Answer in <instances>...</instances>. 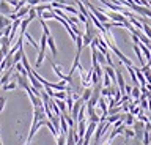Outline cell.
Instances as JSON below:
<instances>
[{
	"label": "cell",
	"mask_w": 151,
	"mask_h": 145,
	"mask_svg": "<svg viewBox=\"0 0 151 145\" xmlns=\"http://www.w3.org/2000/svg\"><path fill=\"white\" fill-rule=\"evenodd\" d=\"M14 79H16L17 85L21 87V88H24L25 92L32 90V85H30V82H28V76H22V74H14Z\"/></svg>",
	"instance_id": "6da1fadb"
},
{
	"label": "cell",
	"mask_w": 151,
	"mask_h": 145,
	"mask_svg": "<svg viewBox=\"0 0 151 145\" xmlns=\"http://www.w3.org/2000/svg\"><path fill=\"white\" fill-rule=\"evenodd\" d=\"M104 14H106L110 21H113V22H126L127 21V17L124 16V14H121V13H115V11H104V10H101Z\"/></svg>",
	"instance_id": "7a4b0ae2"
},
{
	"label": "cell",
	"mask_w": 151,
	"mask_h": 145,
	"mask_svg": "<svg viewBox=\"0 0 151 145\" xmlns=\"http://www.w3.org/2000/svg\"><path fill=\"white\" fill-rule=\"evenodd\" d=\"M28 82H30V85H32V88L33 90H38V92H41V90H44V85L38 81V79L33 76L32 73H28Z\"/></svg>",
	"instance_id": "3957f363"
},
{
	"label": "cell",
	"mask_w": 151,
	"mask_h": 145,
	"mask_svg": "<svg viewBox=\"0 0 151 145\" xmlns=\"http://www.w3.org/2000/svg\"><path fill=\"white\" fill-rule=\"evenodd\" d=\"M112 50H113V52L116 54V57H118V58L121 60V63H126V66H134V65H132V60H129V58H127L126 55L123 54V52H121V50L118 49V48H115V49H112Z\"/></svg>",
	"instance_id": "277c9868"
},
{
	"label": "cell",
	"mask_w": 151,
	"mask_h": 145,
	"mask_svg": "<svg viewBox=\"0 0 151 145\" xmlns=\"http://www.w3.org/2000/svg\"><path fill=\"white\" fill-rule=\"evenodd\" d=\"M87 125H88V120L85 118V120H80L79 123H77V134H79V137L82 139L83 136H85V131H87Z\"/></svg>",
	"instance_id": "5b68a950"
},
{
	"label": "cell",
	"mask_w": 151,
	"mask_h": 145,
	"mask_svg": "<svg viewBox=\"0 0 151 145\" xmlns=\"http://www.w3.org/2000/svg\"><path fill=\"white\" fill-rule=\"evenodd\" d=\"M0 13L5 16H9L11 14V8H9V3L8 0H0Z\"/></svg>",
	"instance_id": "8992f818"
},
{
	"label": "cell",
	"mask_w": 151,
	"mask_h": 145,
	"mask_svg": "<svg viewBox=\"0 0 151 145\" xmlns=\"http://www.w3.org/2000/svg\"><path fill=\"white\" fill-rule=\"evenodd\" d=\"M104 73H106V74H109V77L112 79L113 85H115V84H116V71H115V69H113L112 66H109V65H107V66L104 68Z\"/></svg>",
	"instance_id": "52a82bcc"
},
{
	"label": "cell",
	"mask_w": 151,
	"mask_h": 145,
	"mask_svg": "<svg viewBox=\"0 0 151 145\" xmlns=\"http://www.w3.org/2000/svg\"><path fill=\"white\" fill-rule=\"evenodd\" d=\"M68 131H69L68 121H66V118L63 117V114H61V115H60V133H63V134H68Z\"/></svg>",
	"instance_id": "ba28073f"
},
{
	"label": "cell",
	"mask_w": 151,
	"mask_h": 145,
	"mask_svg": "<svg viewBox=\"0 0 151 145\" xmlns=\"http://www.w3.org/2000/svg\"><path fill=\"white\" fill-rule=\"evenodd\" d=\"M11 24H13L11 19H9L8 16H5V14H2V13H0V30H3L5 27L11 25Z\"/></svg>",
	"instance_id": "9c48e42d"
},
{
	"label": "cell",
	"mask_w": 151,
	"mask_h": 145,
	"mask_svg": "<svg viewBox=\"0 0 151 145\" xmlns=\"http://www.w3.org/2000/svg\"><path fill=\"white\" fill-rule=\"evenodd\" d=\"M44 57H46V49H40V54L36 57V62H35V68H40L42 62H44Z\"/></svg>",
	"instance_id": "30bf717a"
},
{
	"label": "cell",
	"mask_w": 151,
	"mask_h": 145,
	"mask_svg": "<svg viewBox=\"0 0 151 145\" xmlns=\"http://www.w3.org/2000/svg\"><path fill=\"white\" fill-rule=\"evenodd\" d=\"M30 5H25V6H22L21 10H19L17 13H16V16H17V19H24L25 16H28V11H30Z\"/></svg>",
	"instance_id": "8fae6325"
},
{
	"label": "cell",
	"mask_w": 151,
	"mask_h": 145,
	"mask_svg": "<svg viewBox=\"0 0 151 145\" xmlns=\"http://www.w3.org/2000/svg\"><path fill=\"white\" fill-rule=\"evenodd\" d=\"M91 93H93V88H91V87L83 88L82 95H80V98H82V101H83V102H88V100L91 98Z\"/></svg>",
	"instance_id": "7c38bea8"
},
{
	"label": "cell",
	"mask_w": 151,
	"mask_h": 145,
	"mask_svg": "<svg viewBox=\"0 0 151 145\" xmlns=\"http://www.w3.org/2000/svg\"><path fill=\"white\" fill-rule=\"evenodd\" d=\"M50 66H52V69H54V73L57 74V76H58L61 81H66V74H63L60 71V68H58V65H57L55 62H50Z\"/></svg>",
	"instance_id": "4fadbf2b"
},
{
	"label": "cell",
	"mask_w": 151,
	"mask_h": 145,
	"mask_svg": "<svg viewBox=\"0 0 151 145\" xmlns=\"http://www.w3.org/2000/svg\"><path fill=\"white\" fill-rule=\"evenodd\" d=\"M47 44H49V48H50V52H52V55H57V48H55V41H54V38H52V35L50 36H47Z\"/></svg>",
	"instance_id": "5bb4252c"
},
{
	"label": "cell",
	"mask_w": 151,
	"mask_h": 145,
	"mask_svg": "<svg viewBox=\"0 0 151 145\" xmlns=\"http://www.w3.org/2000/svg\"><path fill=\"white\" fill-rule=\"evenodd\" d=\"M17 87V82H16V79H13V81H9L8 84H5V85H2V88L5 92H8V90H14V88Z\"/></svg>",
	"instance_id": "9a60e30c"
},
{
	"label": "cell",
	"mask_w": 151,
	"mask_h": 145,
	"mask_svg": "<svg viewBox=\"0 0 151 145\" xmlns=\"http://www.w3.org/2000/svg\"><path fill=\"white\" fill-rule=\"evenodd\" d=\"M22 55H24V49H22V48H19V49H17V52L13 55V63L16 65V63H19V62H21Z\"/></svg>",
	"instance_id": "2e32d148"
},
{
	"label": "cell",
	"mask_w": 151,
	"mask_h": 145,
	"mask_svg": "<svg viewBox=\"0 0 151 145\" xmlns=\"http://www.w3.org/2000/svg\"><path fill=\"white\" fill-rule=\"evenodd\" d=\"M134 121H135L134 115H132L131 112H127V114L124 115V125L126 126H132V125H134Z\"/></svg>",
	"instance_id": "e0dca14e"
},
{
	"label": "cell",
	"mask_w": 151,
	"mask_h": 145,
	"mask_svg": "<svg viewBox=\"0 0 151 145\" xmlns=\"http://www.w3.org/2000/svg\"><path fill=\"white\" fill-rule=\"evenodd\" d=\"M142 95V92H140V87L139 85H135V87H132V92H131V96H132V100H139Z\"/></svg>",
	"instance_id": "ac0fdd59"
},
{
	"label": "cell",
	"mask_w": 151,
	"mask_h": 145,
	"mask_svg": "<svg viewBox=\"0 0 151 145\" xmlns=\"http://www.w3.org/2000/svg\"><path fill=\"white\" fill-rule=\"evenodd\" d=\"M21 62H22V65H24V68H25V69H27V71H28V73H32V69H33V68L30 66V63H28V58H27V55H25V54H24V55H22V58H21Z\"/></svg>",
	"instance_id": "d6986e66"
},
{
	"label": "cell",
	"mask_w": 151,
	"mask_h": 145,
	"mask_svg": "<svg viewBox=\"0 0 151 145\" xmlns=\"http://www.w3.org/2000/svg\"><path fill=\"white\" fill-rule=\"evenodd\" d=\"M66 96H68V93L63 92V90L54 92V98H55V100H66Z\"/></svg>",
	"instance_id": "ffe728a7"
},
{
	"label": "cell",
	"mask_w": 151,
	"mask_h": 145,
	"mask_svg": "<svg viewBox=\"0 0 151 145\" xmlns=\"http://www.w3.org/2000/svg\"><path fill=\"white\" fill-rule=\"evenodd\" d=\"M129 21H131V24H134V27H137L139 30L143 29V22H140L139 19H135L134 16H131V17H129Z\"/></svg>",
	"instance_id": "44dd1931"
},
{
	"label": "cell",
	"mask_w": 151,
	"mask_h": 145,
	"mask_svg": "<svg viewBox=\"0 0 151 145\" xmlns=\"http://www.w3.org/2000/svg\"><path fill=\"white\" fill-rule=\"evenodd\" d=\"M0 44H2V48H9L11 46V41H9V36H2L0 38Z\"/></svg>",
	"instance_id": "7402d4cb"
},
{
	"label": "cell",
	"mask_w": 151,
	"mask_h": 145,
	"mask_svg": "<svg viewBox=\"0 0 151 145\" xmlns=\"http://www.w3.org/2000/svg\"><path fill=\"white\" fill-rule=\"evenodd\" d=\"M61 10H63V11H68V13H71V14H79V11L76 10L73 5H63V8H61Z\"/></svg>",
	"instance_id": "603a6c76"
},
{
	"label": "cell",
	"mask_w": 151,
	"mask_h": 145,
	"mask_svg": "<svg viewBox=\"0 0 151 145\" xmlns=\"http://www.w3.org/2000/svg\"><path fill=\"white\" fill-rule=\"evenodd\" d=\"M57 145H66V134L60 133L57 136Z\"/></svg>",
	"instance_id": "cb8c5ba5"
},
{
	"label": "cell",
	"mask_w": 151,
	"mask_h": 145,
	"mask_svg": "<svg viewBox=\"0 0 151 145\" xmlns=\"http://www.w3.org/2000/svg\"><path fill=\"white\" fill-rule=\"evenodd\" d=\"M142 32L148 36V38L151 40V25L150 24H146V22H143V29H142Z\"/></svg>",
	"instance_id": "d4e9b609"
},
{
	"label": "cell",
	"mask_w": 151,
	"mask_h": 145,
	"mask_svg": "<svg viewBox=\"0 0 151 145\" xmlns=\"http://www.w3.org/2000/svg\"><path fill=\"white\" fill-rule=\"evenodd\" d=\"M102 85L104 87H110L112 85V79L109 77V74L104 73V76H102Z\"/></svg>",
	"instance_id": "484cf974"
},
{
	"label": "cell",
	"mask_w": 151,
	"mask_h": 145,
	"mask_svg": "<svg viewBox=\"0 0 151 145\" xmlns=\"http://www.w3.org/2000/svg\"><path fill=\"white\" fill-rule=\"evenodd\" d=\"M123 134H124L126 137H135V133H134V129H127L126 126H124V131H123Z\"/></svg>",
	"instance_id": "4316f807"
},
{
	"label": "cell",
	"mask_w": 151,
	"mask_h": 145,
	"mask_svg": "<svg viewBox=\"0 0 151 145\" xmlns=\"http://www.w3.org/2000/svg\"><path fill=\"white\" fill-rule=\"evenodd\" d=\"M24 35L27 36V40H28V41H30V43H32V46H33V48H36V49H38V43H36V41H35V40H33L32 36H30V33H27V32H25V33H24Z\"/></svg>",
	"instance_id": "83f0119b"
},
{
	"label": "cell",
	"mask_w": 151,
	"mask_h": 145,
	"mask_svg": "<svg viewBox=\"0 0 151 145\" xmlns=\"http://www.w3.org/2000/svg\"><path fill=\"white\" fill-rule=\"evenodd\" d=\"M36 16H38V14H36V10H35V8L32 6V8H30V11H28V17H30V19L33 21V19H35V17H36Z\"/></svg>",
	"instance_id": "f1b7e54d"
},
{
	"label": "cell",
	"mask_w": 151,
	"mask_h": 145,
	"mask_svg": "<svg viewBox=\"0 0 151 145\" xmlns=\"http://www.w3.org/2000/svg\"><path fill=\"white\" fill-rule=\"evenodd\" d=\"M98 62H99V63H104V62H106V55H104L102 52H99V50H98Z\"/></svg>",
	"instance_id": "f546056e"
},
{
	"label": "cell",
	"mask_w": 151,
	"mask_h": 145,
	"mask_svg": "<svg viewBox=\"0 0 151 145\" xmlns=\"http://www.w3.org/2000/svg\"><path fill=\"white\" fill-rule=\"evenodd\" d=\"M5 102H6V98H5V96H0V112L3 110V107H5Z\"/></svg>",
	"instance_id": "4dcf8cb0"
},
{
	"label": "cell",
	"mask_w": 151,
	"mask_h": 145,
	"mask_svg": "<svg viewBox=\"0 0 151 145\" xmlns=\"http://www.w3.org/2000/svg\"><path fill=\"white\" fill-rule=\"evenodd\" d=\"M77 16H79V21H82L83 24H85V22H87V19H88V17L85 16V14H82V13H80V11H79V14H77Z\"/></svg>",
	"instance_id": "1f68e13d"
},
{
	"label": "cell",
	"mask_w": 151,
	"mask_h": 145,
	"mask_svg": "<svg viewBox=\"0 0 151 145\" xmlns=\"http://www.w3.org/2000/svg\"><path fill=\"white\" fill-rule=\"evenodd\" d=\"M131 92H132V87L131 85H126L124 87V93H126V95H131Z\"/></svg>",
	"instance_id": "d6a6232c"
},
{
	"label": "cell",
	"mask_w": 151,
	"mask_h": 145,
	"mask_svg": "<svg viewBox=\"0 0 151 145\" xmlns=\"http://www.w3.org/2000/svg\"><path fill=\"white\" fill-rule=\"evenodd\" d=\"M3 58H5V54L2 52V50H0V63H2V62H3Z\"/></svg>",
	"instance_id": "836d02e7"
},
{
	"label": "cell",
	"mask_w": 151,
	"mask_h": 145,
	"mask_svg": "<svg viewBox=\"0 0 151 145\" xmlns=\"http://www.w3.org/2000/svg\"><path fill=\"white\" fill-rule=\"evenodd\" d=\"M104 145H110V142H109V140H106V144H104Z\"/></svg>",
	"instance_id": "e575fe53"
},
{
	"label": "cell",
	"mask_w": 151,
	"mask_h": 145,
	"mask_svg": "<svg viewBox=\"0 0 151 145\" xmlns=\"http://www.w3.org/2000/svg\"><path fill=\"white\" fill-rule=\"evenodd\" d=\"M0 74H3V69H2V66H0Z\"/></svg>",
	"instance_id": "d590c367"
},
{
	"label": "cell",
	"mask_w": 151,
	"mask_h": 145,
	"mask_svg": "<svg viewBox=\"0 0 151 145\" xmlns=\"http://www.w3.org/2000/svg\"><path fill=\"white\" fill-rule=\"evenodd\" d=\"M0 87H2V85H0Z\"/></svg>",
	"instance_id": "8d00e7d4"
},
{
	"label": "cell",
	"mask_w": 151,
	"mask_h": 145,
	"mask_svg": "<svg viewBox=\"0 0 151 145\" xmlns=\"http://www.w3.org/2000/svg\"><path fill=\"white\" fill-rule=\"evenodd\" d=\"M126 145H127V144H126Z\"/></svg>",
	"instance_id": "74e56055"
}]
</instances>
